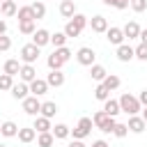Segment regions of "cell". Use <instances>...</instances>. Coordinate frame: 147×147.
<instances>
[{
	"label": "cell",
	"instance_id": "40",
	"mask_svg": "<svg viewBox=\"0 0 147 147\" xmlns=\"http://www.w3.org/2000/svg\"><path fill=\"white\" fill-rule=\"evenodd\" d=\"M136 57L142 60V62H147V44L140 41V46H136Z\"/></svg>",
	"mask_w": 147,
	"mask_h": 147
},
{
	"label": "cell",
	"instance_id": "31",
	"mask_svg": "<svg viewBox=\"0 0 147 147\" xmlns=\"http://www.w3.org/2000/svg\"><path fill=\"white\" fill-rule=\"evenodd\" d=\"M2 71H5V74H9V76H16V74L21 71L18 60H14V57H11V60H7V62H5V67H2Z\"/></svg>",
	"mask_w": 147,
	"mask_h": 147
},
{
	"label": "cell",
	"instance_id": "15",
	"mask_svg": "<svg viewBox=\"0 0 147 147\" xmlns=\"http://www.w3.org/2000/svg\"><path fill=\"white\" fill-rule=\"evenodd\" d=\"M18 76H21L23 83H32V80L37 78V69H34V64H21Z\"/></svg>",
	"mask_w": 147,
	"mask_h": 147
},
{
	"label": "cell",
	"instance_id": "49",
	"mask_svg": "<svg viewBox=\"0 0 147 147\" xmlns=\"http://www.w3.org/2000/svg\"><path fill=\"white\" fill-rule=\"evenodd\" d=\"M2 2H5V0H0V5H2Z\"/></svg>",
	"mask_w": 147,
	"mask_h": 147
},
{
	"label": "cell",
	"instance_id": "30",
	"mask_svg": "<svg viewBox=\"0 0 147 147\" xmlns=\"http://www.w3.org/2000/svg\"><path fill=\"white\" fill-rule=\"evenodd\" d=\"M46 64H48V69H62V67H64V60H62V57H60V55H57V53L53 51V53L48 55Z\"/></svg>",
	"mask_w": 147,
	"mask_h": 147
},
{
	"label": "cell",
	"instance_id": "4",
	"mask_svg": "<svg viewBox=\"0 0 147 147\" xmlns=\"http://www.w3.org/2000/svg\"><path fill=\"white\" fill-rule=\"evenodd\" d=\"M39 51H41V48H39L37 44H25V46L21 48V55H18V57L23 60V64H34V62L39 60Z\"/></svg>",
	"mask_w": 147,
	"mask_h": 147
},
{
	"label": "cell",
	"instance_id": "20",
	"mask_svg": "<svg viewBox=\"0 0 147 147\" xmlns=\"http://www.w3.org/2000/svg\"><path fill=\"white\" fill-rule=\"evenodd\" d=\"M0 133H2L5 138H16V136H18V126H16L11 119H7V122L0 124Z\"/></svg>",
	"mask_w": 147,
	"mask_h": 147
},
{
	"label": "cell",
	"instance_id": "5",
	"mask_svg": "<svg viewBox=\"0 0 147 147\" xmlns=\"http://www.w3.org/2000/svg\"><path fill=\"white\" fill-rule=\"evenodd\" d=\"M92 126H94L92 117H80L78 126H76V129H71V133H74V138H76V140H83V138H87V136L92 133Z\"/></svg>",
	"mask_w": 147,
	"mask_h": 147
},
{
	"label": "cell",
	"instance_id": "17",
	"mask_svg": "<svg viewBox=\"0 0 147 147\" xmlns=\"http://www.w3.org/2000/svg\"><path fill=\"white\" fill-rule=\"evenodd\" d=\"M122 30H124V37H126V39H138V37H140V30H142V28H140V25H138L136 21H129V23H126V25H124Z\"/></svg>",
	"mask_w": 147,
	"mask_h": 147
},
{
	"label": "cell",
	"instance_id": "29",
	"mask_svg": "<svg viewBox=\"0 0 147 147\" xmlns=\"http://www.w3.org/2000/svg\"><path fill=\"white\" fill-rule=\"evenodd\" d=\"M18 30H21V34H34V30H37V21H21L18 23Z\"/></svg>",
	"mask_w": 147,
	"mask_h": 147
},
{
	"label": "cell",
	"instance_id": "25",
	"mask_svg": "<svg viewBox=\"0 0 147 147\" xmlns=\"http://www.w3.org/2000/svg\"><path fill=\"white\" fill-rule=\"evenodd\" d=\"M53 142H55L53 131H46V133H39L37 136V147H53Z\"/></svg>",
	"mask_w": 147,
	"mask_h": 147
},
{
	"label": "cell",
	"instance_id": "23",
	"mask_svg": "<svg viewBox=\"0 0 147 147\" xmlns=\"http://www.w3.org/2000/svg\"><path fill=\"white\" fill-rule=\"evenodd\" d=\"M90 76H92V80L103 83V78L108 76V71H106V67H101V64H92V67H90Z\"/></svg>",
	"mask_w": 147,
	"mask_h": 147
},
{
	"label": "cell",
	"instance_id": "38",
	"mask_svg": "<svg viewBox=\"0 0 147 147\" xmlns=\"http://www.w3.org/2000/svg\"><path fill=\"white\" fill-rule=\"evenodd\" d=\"M126 133H129V126H126V124H119V122H117V124H115V129H113V136H117V138H124Z\"/></svg>",
	"mask_w": 147,
	"mask_h": 147
},
{
	"label": "cell",
	"instance_id": "1",
	"mask_svg": "<svg viewBox=\"0 0 147 147\" xmlns=\"http://www.w3.org/2000/svg\"><path fill=\"white\" fill-rule=\"evenodd\" d=\"M85 25H90V18H87L85 14H74V16L67 21V25H64V34H67V37H78V34L85 30Z\"/></svg>",
	"mask_w": 147,
	"mask_h": 147
},
{
	"label": "cell",
	"instance_id": "6",
	"mask_svg": "<svg viewBox=\"0 0 147 147\" xmlns=\"http://www.w3.org/2000/svg\"><path fill=\"white\" fill-rule=\"evenodd\" d=\"M76 60H78V64H83V67H92L94 60H96V53H94L90 46H83V48H78Z\"/></svg>",
	"mask_w": 147,
	"mask_h": 147
},
{
	"label": "cell",
	"instance_id": "3",
	"mask_svg": "<svg viewBox=\"0 0 147 147\" xmlns=\"http://www.w3.org/2000/svg\"><path fill=\"white\" fill-rule=\"evenodd\" d=\"M92 122H94V126L99 129V131H103V133H113V129H115V117H110L106 110H96L94 113V117H92Z\"/></svg>",
	"mask_w": 147,
	"mask_h": 147
},
{
	"label": "cell",
	"instance_id": "2",
	"mask_svg": "<svg viewBox=\"0 0 147 147\" xmlns=\"http://www.w3.org/2000/svg\"><path fill=\"white\" fill-rule=\"evenodd\" d=\"M119 108H122V113H126V115H138V110H142V103H140L138 96L124 92V94L119 96Z\"/></svg>",
	"mask_w": 147,
	"mask_h": 147
},
{
	"label": "cell",
	"instance_id": "22",
	"mask_svg": "<svg viewBox=\"0 0 147 147\" xmlns=\"http://www.w3.org/2000/svg\"><path fill=\"white\" fill-rule=\"evenodd\" d=\"M60 14H62V18H71V16L76 14L74 0H62V2H60Z\"/></svg>",
	"mask_w": 147,
	"mask_h": 147
},
{
	"label": "cell",
	"instance_id": "37",
	"mask_svg": "<svg viewBox=\"0 0 147 147\" xmlns=\"http://www.w3.org/2000/svg\"><path fill=\"white\" fill-rule=\"evenodd\" d=\"M129 2H131V0H103V5L115 7V9H126V7H129Z\"/></svg>",
	"mask_w": 147,
	"mask_h": 147
},
{
	"label": "cell",
	"instance_id": "34",
	"mask_svg": "<svg viewBox=\"0 0 147 147\" xmlns=\"http://www.w3.org/2000/svg\"><path fill=\"white\" fill-rule=\"evenodd\" d=\"M94 96H96L99 101H106V99H110V90H108L103 83H99V85L94 87Z\"/></svg>",
	"mask_w": 147,
	"mask_h": 147
},
{
	"label": "cell",
	"instance_id": "47",
	"mask_svg": "<svg viewBox=\"0 0 147 147\" xmlns=\"http://www.w3.org/2000/svg\"><path fill=\"white\" fill-rule=\"evenodd\" d=\"M142 119L147 122V106H142Z\"/></svg>",
	"mask_w": 147,
	"mask_h": 147
},
{
	"label": "cell",
	"instance_id": "11",
	"mask_svg": "<svg viewBox=\"0 0 147 147\" xmlns=\"http://www.w3.org/2000/svg\"><path fill=\"white\" fill-rule=\"evenodd\" d=\"M9 92H11V96H14L16 101H23V99L28 96V92H30V83H23V80H21V83H14V87H11Z\"/></svg>",
	"mask_w": 147,
	"mask_h": 147
},
{
	"label": "cell",
	"instance_id": "27",
	"mask_svg": "<svg viewBox=\"0 0 147 147\" xmlns=\"http://www.w3.org/2000/svg\"><path fill=\"white\" fill-rule=\"evenodd\" d=\"M16 16H18V23H21V21H37V18H34V11H32V7H30V5L18 7Z\"/></svg>",
	"mask_w": 147,
	"mask_h": 147
},
{
	"label": "cell",
	"instance_id": "45",
	"mask_svg": "<svg viewBox=\"0 0 147 147\" xmlns=\"http://www.w3.org/2000/svg\"><path fill=\"white\" fill-rule=\"evenodd\" d=\"M92 147H108V142H106V140H94Z\"/></svg>",
	"mask_w": 147,
	"mask_h": 147
},
{
	"label": "cell",
	"instance_id": "48",
	"mask_svg": "<svg viewBox=\"0 0 147 147\" xmlns=\"http://www.w3.org/2000/svg\"><path fill=\"white\" fill-rule=\"evenodd\" d=\"M0 147H7V145H2V142H0Z\"/></svg>",
	"mask_w": 147,
	"mask_h": 147
},
{
	"label": "cell",
	"instance_id": "12",
	"mask_svg": "<svg viewBox=\"0 0 147 147\" xmlns=\"http://www.w3.org/2000/svg\"><path fill=\"white\" fill-rule=\"evenodd\" d=\"M90 28H92V32H106L108 30V21H106V16H101V14H96V16H92L90 18Z\"/></svg>",
	"mask_w": 147,
	"mask_h": 147
},
{
	"label": "cell",
	"instance_id": "13",
	"mask_svg": "<svg viewBox=\"0 0 147 147\" xmlns=\"http://www.w3.org/2000/svg\"><path fill=\"white\" fill-rule=\"evenodd\" d=\"M32 44H37L39 48H41V46H46V44H51V32H48V30H44V28H37V30H34V34H32Z\"/></svg>",
	"mask_w": 147,
	"mask_h": 147
},
{
	"label": "cell",
	"instance_id": "19",
	"mask_svg": "<svg viewBox=\"0 0 147 147\" xmlns=\"http://www.w3.org/2000/svg\"><path fill=\"white\" fill-rule=\"evenodd\" d=\"M34 131L37 133H46V131H51L53 129V124H51V119L48 117H44V115H37V119H34Z\"/></svg>",
	"mask_w": 147,
	"mask_h": 147
},
{
	"label": "cell",
	"instance_id": "7",
	"mask_svg": "<svg viewBox=\"0 0 147 147\" xmlns=\"http://www.w3.org/2000/svg\"><path fill=\"white\" fill-rule=\"evenodd\" d=\"M21 103H23V110H25L28 115H34V117H37V115L41 113V101H39V99L34 96V94L25 96V99H23Z\"/></svg>",
	"mask_w": 147,
	"mask_h": 147
},
{
	"label": "cell",
	"instance_id": "9",
	"mask_svg": "<svg viewBox=\"0 0 147 147\" xmlns=\"http://www.w3.org/2000/svg\"><path fill=\"white\" fill-rule=\"evenodd\" d=\"M106 39L113 44V46H119V44H124V30L122 28H108L106 30Z\"/></svg>",
	"mask_w": 147,
	"mask_h": 147
},
{
	"label": "cell",
	"instance_id": "18",
	"mask_svg": "<svg viewBox=\"0 0 147 147\" xmlns=\"http://www.w3.org/2000/svg\"><path fill=\"white\" fill-rule=\"evenodd\" d=\"M103 110H106L110 117H117V115L122 113V108H119V99H106V101H103Z\"/></svg>",
	"mask_w": 147,
	"mask_h": 147
},
{
	"label": "cell",
	"instance_id": "14",
	"mask_svg": "<svg viewBox=\"0 0 147 147\" xmlns=\"http://www.w3.org/2000/svg\"><path fill=\"white\" fill-rule=\"evenodd\" d=\"M48 83L44 80V78H34L32 83H30V94H34V96H41V94H46L48 92Z\"/></svg>",
	"mask_w": 147,
	"mask_h": 147
},
{
	"label": "cell",
	"instance_id": "10",
	"mask_svg": "<svg viewBox=\"0 0 147 147\" xmlns=\"http://www.w3.org/2000/svg\"><path fill=\"white\" fill-rule=\"evenodd\" d=\"M136 57V48H131L129 44H119L117 46V60L119 62H131Z\"/></svg>",
	"mask_w": 147,
	"mask_h": 147
},
{
	"label": "cell",
	"instance_id": "8",
	"mask_svg": "<svg viewBox=\"0 0 147 147\" xmlns=\"http://www.w3.org/2000/svg\"><path fill=\"white\" fill-rule=\"evenodd\" d=\"M126 126H129V131H131V133H142V131L147 129V122L142 119V115H140V117H138V115H129Z\"/></svg>",
	"mask_w": 147,
	"mask_h": 147
},
{
	"label": "cell",
	"instance_id": "39",
	"mask_svg": "<svg viewBox=\"0 0 147 147\" xmlns=\"http://www.w3.org/2000/svg\"><path fill=\"white\" fill-rule=\"evenodd\" d=\"M129 5H131V9H133V11H138V14L147 9V0H131Z\"/></svg>",
	"mask_w": 147,
	"mask_h": 147
},
{
	"label": "cell",
	"instance_id": "46",
	"mask_svg": "<svg viewBox=\"0 0 147 147\" xmlns=\"http://www.w3.org/2000/svg\"><path fill=\"white\" fill-rule=\"evenodd\" d=\"M69 147H85V145H83V140H76L74 138V142H69Z\"/></svg>",
	"mask_w": 147,
	"mask_h": 147
},
{
	"label": "cell",
	"instance_id": "24",
	"mask_svg": "<svg viewBox=\"0 0 147 147\" xmlns=\"http://www.w3.org/2000/svg\"><path fill=\"white\" fill-rule=\"evenodd\" d=\"M51 131H53L55 140H64V138H69V136H71V129H69L67 124H55Z\"/></svg>",
	"mask_w": 147,
	"mask_h": 147
},
{
	"label": "cell",
	"instance_id": "43",
	"mask_svg": "<svg viewBox=\"0 0 147 147\" xmlns=\"http://www.w3.org/2000/svg\"><path fill=\"white\" fill-rule=\"evenodd\" d=\"M0 34H7V21L0 18Z\"/></svg>",
	"mask_w": 147,
	"mask_h": 147
},
{
	"label": "cell",
	"instance_id": "41",
	"mask_svg": "<svg viewBox=\"0 0 147 147\" xmlns=\"http://www.w3.org/2000/svg\"><path fill=\"white\" fill-rule=\"evenodd\" d=\"M11 48V39L7 37V34H0V53H5V51H9Z\"/></svg>",
	"mask_w": 147,
	"mask_h": 147
},
{
	"label": "cell",
	"instance_id": "42",
	"mask_svg": "<svg viewBox=\"0 0 147 147\" xmlns=\"http://www.w3.org/2000/svg\"><path fill=\"white\" fill-rule=\"evenodd\" d=\"M138 99H140V103H142V106H147V87H145V90L138 94Z\"/></svg>",
	"mask_w": 147,
	"mask_h": 147
},
{
	"label": "cell",
	"instance_id": "21",
	"mask_svg": "<svg viewBox=\"0 0 147 147\" xmlns=\"http://www.w3.org/2000/svg\"><path fill=\"white\" fill-rule=\"evenodd\" d=\"M21 142H32L34 138H37V131H34V126H23V129H18V136H16Z\"/></svg>",
	"mask_w": 147,
	"mask_h": 147
},
{
	"label": "cell",
	"instance_id": "16",
	"mask_svg": "<svg viewBox=\"0 0 147 147\" xmlns=\"http://www.w3.org/2000/svg\"><path fill=\"white\" fill-rule=\"evenodd\" d=\"M46 83L51 87H60V85H64V74L60 69H51V74L46 76Z\"/></svg>",
	"mask_w": 147,
	"mask_h": 147
},
{
	"label": "cell",
	"instance_id": "33",
	"mask_svg": "<svg viewBox=\"0 0 147 147\" xmlns=\"http://www.w3.org/2000/svg\"><path fill=\"white\" fill-rule=\"evenodd\" d=\"M119 83H122V80H119V76H115V74H108V76L103 78V85H106L110 92H113V90H117V87H119Z\"/></svg>",
	"mask_w": 147,
	"mask_h": 147
},
{
	"label": "cell",
	"instance_id": "28",
	"mask_svg": "<svg viewBox=\"0 0 147 147\" xmlns=\"http://www.w3.org/2000/svg\"><path fill=\"white\" fill-rule=\"evenodd\" d=\"M55 113H57V103L55 101H44L41 103V113L39 115H44V117L51 119V117H55Z\"/></svg>",
	"mask_w": 147,
	"mask_h": 147
},
{
	"label": "cell",
	"instance_id": "35",
	"mask_svg": "<svg viewBox=\"0 0 147 147\" xmlns=\"http://www.w3.org/2000/svg\"><path fill=\"white\" fill-rule=\"evenodd\" d=\"M14 87V76H9V74H0V90H11Z\"/></svg>",
	"mask_w": 147,
	"mask_h": 147
},
{
	"label": "cell",
	"instance_id": "32",
	"mask_svg": "<svg viewBox=\"0 0 147 147\" xmlns=\"http://www.w3.org/2000/svg\"><path fill=\"white\" fill-rule=\"evenodd\" d=\"M67 39H69V37L64 34V30H62V32H53V34H51V44H53L55 48L64 46V44H67Z\"/></svg>",
	"mask_w": 147,
	"mask_h": 147
},
{
	"label": "cell",
	"instance_id": "36",
	"mask_svg": "<svg viewBox=\"0 0 147 147\" xmlns=\"http://www.w3.org/2000/svg\"><path fill=\"white\" fill-rule=\"evenodd\" d=\"M30 7H32V11H34V18H37V21L46 16V5H44V2H32Z\"/></svg>",
	"mask_w": 147,
	"mask_h": 147
},
{
	"label": "cell",
	"instance_id": "26",
	"mask_svg": "<svg viewBox=\"0 0 147 147\" xmlns=\"http://www.w3.org/2000/svg\"><path fill=\"white\" fill-rule=\"evenodd\" d=\"M16 11H18V7H16L14 0H5V2L0 5V14H2V16H16Z\"/></svg>",
	"mask_w": 147,
	"mask_h": 147
},
{
	"label": "cell",
	"instance_id": "44",
	"mask_svg": "<svg viewBox=\"0 0 147 147\" xmlns=\"http://www.w3.org/2000/svg\"><path fill=\"white\" fill-rule=\"evenodd\" d=\"M138 39H140L142 44H147V28H145V30H140V37H138Z\"/></svg>",
	"mask_w": 147,
	"mask_h": 147
}]
</instances>
